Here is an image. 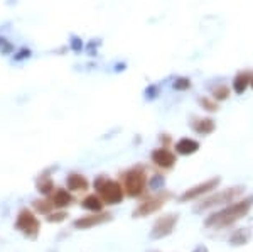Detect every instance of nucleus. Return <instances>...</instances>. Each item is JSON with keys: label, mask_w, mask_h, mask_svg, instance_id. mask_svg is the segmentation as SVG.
Returning a JSON list of instances; mask_svg holds the SVG:
<instances>
[{"label": "nucleus", "mask_w": 253, "mask_h": 252, "mask_svg": "<svg viewBox=\"0 0 253 252\" xmlns=\"http://www.w3.org/2000/svg\"><path fill=\"white\" fill-rule=\"evenodd\" d=\"M177 223V215H166V217L159 218L154 225L152 232H150V239H162L166 235L172 232L174 225Z\"/></svg>", "instance_id": "nucleus-6"}, {"label": "nucleus", "mask_w": 253, "mask_h": 252, "mask_svg": "<svg viewBox=\"0 0 253 252\" xmlns=\"http://www.w3.org/2000/svg\"><path fill=\"white\" fill-rule=\"evenodd\" d=\"M83 208L91 210V212H100V210L103 208V203H101L100 198L95 197V195H89V197H86L83 200Z\"/></svg>", "instance_id": "nucleus-16"}, {"label": "nucleus", "mask_w": 253, "mask_h": 252, "mask_svg": "<svg viewBox=\"0 0 253 252\" xmlns=\"http://www.w3.org/2000/svg\"><path fill=\"white\" fill-rule=\"evenodd\" d=\"M253 203V197L250 198H245L243 202H238V203H233V205H230L228 208L221 210L219 213H214L211 215L210 218L206 220V225H214V227H226L230 225V223H233L238 220L240 217H243L245 213L250 210Z\"/></svg>", "instance_id": "nucleus-1"}, {"label": "nucleus", "mask_w": 253, "mask_h": 252, "mask_svg": "<svg viewBox=\"0 0 253 252\" xmlns=\"http://www.w3.org/2000/svg\"><path fill=\"white\" fill-rule=\"evenodd\" d=\"M243 188H240V186H236V188H231V190H224V192L214 195V197L208 198V200L203 203V205H199L198 208H196V212H201V210H206L210 208V206H214V205H223V203H230L231 200H235V198H238L240 195H242Z\"/></svg>", "instance_id": "nucleus-5"}, {"label": "nucleus", "mask_w": 253, "mask_h": 252, "mask_svg": "<svg viewBox=\"0 0 253 252\" xmlns=\"http://www.w3.org/2000/svg\"><path fill=\"white\" fill-rule=\"evenodd\" d=\"M199 103L203 105V108L208 112H216L218 110V101H216L213 97H203V99H199Z\"/></svg>", "instance_id": "nucleus-18"}, {"label": "nucleus", "mask_w": 253, "mask_h": 252, "mask_svg": "<svg viewBox=\"0 0 253 252\" xmlns=\"http://www.w3.org/2000/svg\"><path fill=\"white\" fill-rule=\"evenodd\" d=\"M110 220H112V217L107 215V213L91 215V217H83V218L75 220V227H76V229H89V227L100 225V223H105V222H110Z\"/></svg>", "instance_id": "nucleus-10"}, {"label": "nucleus", "mask_w": 253, "mask_h": 252, "mask_svg": "<svg viewBox=\"0 0 253 252\" xmlns=\"http://www.w3.org/2000/svg\"><path fill=\"white\" fill-rule=\"evenodd\" d=\"M252 76H253L252 71H242V73H238V75L235 76V80H233V85H231V87H233V90H235V93H238V95L245 93V90H247V88L250 87Z\"/></svg>", "instance_id": "nucleus-11"}, {"label": "nucleus", "mask_w": 253, "mask_h": 252, "mask_svg": "<svg viewBox=\"0 0 253 252\" xmlns=\"http://www.w3.org/2000/svg\"><path fill=\"white\" fill-rule=\"evenodd\" d=\"M169 197V193H166L164 197H154V198H149L147 202L142 203L140 206L133 212V217H144V215H149V213H154L157 212L159 208H161L162 205H164V198Z\"/></svg>", "instance_id": "nucleus-9"}, {"label": "nucleus", "mask_w": 253, "mask_h": 252, "mask_svg": "<svg viewBox=\"0 0 253 252\" xmlns=\"http://www.w3.org/2000/svg\"><path fill=\"white\" fill-rule=\"evenodd\" d=\"M218 185H219V178H213V180H208L205 183H201V185L194 186L193 190H187V192L181 197V200L182 202H187V200H193V198H198V197H201L203 193H208V192H211V190H214Z\"/></svg>", "instance_id": "nucleus-7"}, {"label": "nucleus", "mask_w": 253, "mask_h": 252, "mask_svg": "<svg viewBox=\"0 0 253 252\" xmlns=\"http://www.w3.org/2000/svg\"><path fill=\"white\" fill-rule=\"evenodd\" d=\"M66 183H68V188L71 190V192H84V190L88 188L86 178L81 176V174H69Z\"/></svg>", "instance_id": "nucleus-13"}, {"label": "nucleus", "mask_w": 253, "mask_h": 252, "mask_svg": "<svg viewBox=\"0 0 253 252\" xmlns=\"http://www.w3.org/2000/svg\"><path fill=\"white\" fill-rule=\"evenodd\" d=\"M71 202H73V198L66 190H58V192L54 193V197H52V205L58 206V208L71 205Z\"/></svg>", "instance_id": "nucleus-15"}, {"label": "nucleus", "mask_w": 253, "mask_h": 252, "mask_svg": "<svg viewBox=\"0 0 253 252\" xmlns=\"http://www.w3.org/2000/svg\"><path fill=\"white\" fill-rule=\"evenodd\" d=\"M64 218H66V213H64V212H59V213H51V215L47 217V220H49V222H56V223H58V222H63Z\"/></svg>", "instance_id": "nucleus-22"}, {"label": "nucleus", "mask_w": 253, "mask_h": 252, "mask_svg": "<svg viewBox=\"0 0 253 252\" xmlns=\"http://www.w3.org/2000/svg\"><path fill=\"white\" fill-rule=\"evenodd\" d=\"M38 188H39V192H41V193L47 195V193L52 190V181L49 180V178H42V180H41V181L38 183Z\"/></svg>", "instance_id": "nucleus-19"}, {"label": "nucleus", "mask_w": 253, "mask_h": 252, "mask_svg": "<svg viewBox=\"0 0 253 252\" xmlns=\"http://www.w3.org/2000/svg\"><path fill=\"white\" fill-rule=\"evenodd\" d=\"M250 87L253 88V76H252V81H250Z\"/></svg>", "instance_id": "nucleus-24"}, {"label": "nucleus", "mask_w": 253, "mask_h": 252, "mask_svg": "<svg viewBox=\"0 0 253 252\" xmlns=\"http://www.w3.org/2000/svg\"><path fill=\"white\" fill-rule=\"evenodd\" d=\"M34 206H36V210L38 212H41V213H49V210L52 208V203H47V202H34Z\"/></svg>", "instance_id": "nucleus-20"}, {"label": "nucleus", "mask_w": 253, "mask_h": 252, "mask_svg": "<svg viewBox=\"0 0 253 252\" xmlns=\"http://www.w3.org/2000/svg\"><path fill=\"white\" fill-rule=\"evenodd\" d=\"M199 149V142L194 141V139H189V137H186V139H181L175 144V151L179 154H182V156H189V154H194L196 151Z\"/></svg>", "instance_id": "nucleus-12"}, {"label": "nucleus", "mask_w": 253, "mask_h": 252, "mask_svg": "<svg viewBox=\"0 0 253 252\" xmlns=\"http://www.w3.org/2000/svg\"><path fill=\"white\" fill-rule=\"evenodd\" d=\"M174 88L175 90H187V88H191V81L187 78H179L174 81Z\"/></svg>", "instance_id": "nucleus-21"}, {"label": "nucleus", "mask_w": 253, "mask_h": 252, "mask_svg": "<svg viewBox=\"0 0 253 252\" xmlns=\"http://www.w3.org/2000/svg\"><path fill=\"white\" fill-rule=\"evenodd\" d=\"M193 252H208V249H206L205 246H199V247H196Z\"/></svg>", "instance_id": "nucleus-23"}, {"label": "nucleus", "mask_w": 253, "mask_h": 252, "mask_svg": "<svg viewBox=\"0 0 253 252\" xmlns=\"http://www.w3.org/2000/svg\"><path fill=\"white\" fill-rule=\"evenodd\" d=\"M95 188L100 192L101 200L108 203V205H115V203H120L124 200V190H122V186L117 181L100 178V180L95 181Z\"/></svg>", "instance_id": "nucleus-2"}, {"label": "nucleus", "mask_w": 253, "mask_h": 252, "mask_svg": "<svg viewBox=\"0 0 253 252\" xmlns=\"http://www.w3.org/2000/svg\"><path fill=\"white\" fill-rule=\"evenodd\" d=\"M193 129L198 134L206 136V134H211L214 131V120L213 119H199L198 122H194L193 124Z\"/></svg>", "instance_id": "nucleus-14"}, {"label": "nucleus", "mask_w": 253, "mask_h": 252, "mask_svg": "<svg viewBox=\"0 0 253 252\" xmlns=\"http://www.w3.org/2000/svg\"><path fill=\"white\" fill-rule=\"evenodd\" d=\"M230 95H231V90H230V87H228V85H216V87L213 88V99L216 101L226 100Z\"/></svg>", "instance_id": "nucleus-17"}, {"label": "nucleus", "mask_w": 253, "mask_h": 252, "mask_svg": "<svg viewBox=\"0 0 253 252\" xmlns=\"http://www.w3.org/2000/svg\"><path fill=\"white\" fill-rule=\"evenodd\" d=\"M15 227L22 232L26 237L29 239H36L39 234V222L38 218L32 215V212H29V210H22V212L19 213L17 217V222H15Z\"/></svg>", "instance_id": "nucleus-4"}, {"label": "nucleus", "mask_w": 253, "mask_h": 252, "mask_svg": "<svg viewBox=\"0 0 253 252\" xmlns=\"http://www.w3.org/2000/svg\"><path fill=\"white\" fill-rule=\"evenodd\" d=\"M152 252H156V251H152Z\"/></svg>", "instance_id": "nucleus-25"}, {"label": "nucleus", "mask_w": 253, "mask_h": 252, "mask_svg": "<svg viewBox=\"0 0 253 252\" xmlns=\"http://www.w3.org/2000/svg\"><path fill=\"white\" fill-rule=\"evenodd\" d=\"M125 190L130 197H138V195L144 193L147 186V176L142 168H133L130 171L125 173Z\"/></svg>", "instance_id": "nucleus-3"}, {"label": "nucleus", "mask_w": 253, "mask_h": 252, "mask_svg": "<svg viewBox=\"0 0 253 252\" xmlns=\"http://www.w3.org/2000/svg\"><path fill=\"white\" fill-rule=\"evenodd\" d=\"M152 162L154 164H157L159 168L169 169V168H172L174 162H175V154L172 151H169V149H166V148L156 149V151L152 152Z\"/></svg>", "instance_id": "nucleus-8"}]
</instances>
